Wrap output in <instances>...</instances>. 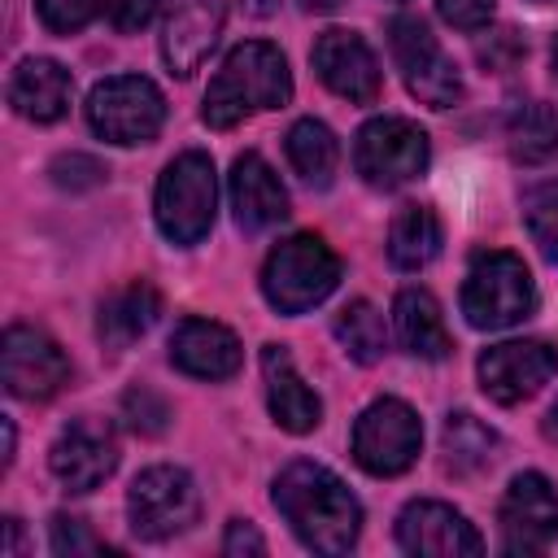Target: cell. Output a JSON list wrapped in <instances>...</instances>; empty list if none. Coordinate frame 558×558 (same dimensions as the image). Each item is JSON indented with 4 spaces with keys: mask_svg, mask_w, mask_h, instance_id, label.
<instances>
[{
    "mask_svg": "<svg viewBox=\"0 0 558 558\" xmlns=\"http://www.w3.org/2000/svg\"><path fill=\"white\" fill-rule=\"evenodd\" d=\"M52 475L70 488V493H92L96 484H105L118 466V445L109 436L105 423L96 418H74L70 427H61V436L52 440L48 453Z\"/></svg>",
    "mask_w": 558,
    "mask_h": 558,
    "instance_id": "cell-16",
    "label": "cell"
},
{
    "mask_svg": "<svg viewBox=\"0 0 558 558\" xmlns=\"http://www.w3.org/2000/svg\"><path fill=\"white\" fill-rule=\"evenodd\" d=\"M105 179V166L96 161V157H87V153H70V157H57L52 161V183L57 187H96Z\"/></svg>",
    "mask_w": 558,
    "mask_h": 558,
    "instance_id": "cell-34",
    "label": "cell"
},
{
    "mask_svg": "<svg viewBox=\"0 0 558 558\" xmlns=\"http://www.w3.org/2000/svg\"><path fill=\"white\" fill-rule=\"evenodd\" d=\"M536 310V283L523 257L514 253H475L466 283H462V314L480 331H501L523 323Z\"/></svg>",
    "mask_w": 558,
    "mask_h": 558,
    "instance_id": "cell-4",
    "label": "cell"
},
{
    "mask_svg": "<svg viewBox=\"0 0 558 558\" xmlns=\"http://www.w3.org/2000/svg\"><path fill=\"white\" fill-rule=\"evenodd\" d=\"M310 61H314L318 78H323L336 96H344V100H353V105H371V100L379 96L384 74H379V61H375L371 44H366L357 31H340V26L323 31V35L314 39Z\"/></svg>",
    "mask_w": 558,
    "mask_h": 558,
    "instance_id": "cell-14",
    "label": "cell"
},
{
    "mask_svg": "<svg viewBox=\"0 0 558 558\" xmlns=\"http://www.w3.org/2000/svg\"><path fill=\"white\" fill-rule=\"evenodd\" d=\"M392 323H397V340L405 353L427 357V362H440L449 353V331H445V318H440V305L432 301V292H423V288L397 292Z\"/></svg>",
    "mask_w": 558,
    "mask_h": 558,
    "instance_id": "cell-23",
    "label": "cell"
},
{
    "mask_svg": "<svg viewBox=\"0 0 558 558\" xmlns=\"http://www.w3.org/2000/svg\"><path fill=\"white\" fill-rule=\"evenodd\" d=\"M157 314H161L157 288L144 283V279H135V283L118 288L113 296H105V305L96 314V331H100V340L109 349H126V344H135L157 323Z\"/></svg>",
    "mask_w": 558,
    "mask_h": 558,
    "instance_id": "cell-22",
    "label": "cell"
},
{
    "mask_svg": "<svg viewBox=\"0 0 558 558\" xmlns=\"http://www.w3.org/2000/svg\"><path fill=\"white\" fill-rule=\"evenodd\" d=\"M288 96H292V70H288L283 52L266 39H248V44L231 48L227 61L218 65V74L209 78L201 118L214 131H227L257 109L288 105Z\"/></svg>",
    "mask_w": 558,
    "mask_h": 558,
    "instance_id": "cell-2",
    "label": "cell"
},
{
    "mask_svg": "<svg viewBox=\"0 0 558 558\" xmlns=\"http://www.w3.org/2000/svg\"><path fill=\"white\" fill-rule=\"evenodd\" d=\"M126 510H131L135 536L170 541L196 523L201 493L183 466H148L135 475V484L126 493Z\"/></svg>",
    "mask_w": 558,
    "mask_h": 558,
    "instance_id": "cell-10",
    "label": "cell"
},
{
    "mask_svg": "<svg viewBox=\"0 0 558 558\" xmlns=\"http://www.w3.org/2000/svg\"><path fill=\"white\" fill-rule=\"evenodd\" d=\"M549 57H554V78H558V39H554V52Z\"/></svg>",
    "mask_w": 558,
    "mask_h": 558,
    "instance_id": "cell-41",
    "label": "cell"
},
{
    "mask_svg": "<svg viewBox=\"0 0 558 558\" xmlns=\"http://www.w3.org/2000/svg\"><path fill=\"white\" fill-rule=\"evenodd\" d=\"M231 209L244 231H266L288 218V192L257 153H240L231 166Z\"/></svg>",
    "mask_w": 558,
    "mask_h": 558,
    "instance_id": "cell-20",
    "label": "cell"
},
{
    "mask_svg": "<svg viewBox=\"0 0 558 558\" xmlns=\"http://www.w3.org/2000/svg\"><path fill=\"white\" fill-rule=\"evenodd\" d=\"M4 554H17V519H4Z\"/></svg>",
    "mask_w": 558,
    "mask_h": 558,
    "instance_id": "cell-37",
    "label": "cell"
},
{
    "mask_svg": "<svg viewBox=\"0 0 558 558\" xmlns=\"http://www.w3.org/2000/svg\"><path fill=\"white\" fill-rule=\"evenodd\" d=\"M558 541V493L541 471H523L510 480L501 497V549L506 554H541Z\"/></svg>",
    "mask_w": 558,
    "mask_h": 558,
    "instance_id": "cell-12",
    "label": "cell"
},
{
    "mask_svg": "<svg viewBox=\"0 0 558 558\" xmlns=\"http://www.w3.org/2000/svg\"><path fill=\"white\" fill-rule=\"evenodd\" d=\"M493 9H497V0H436V13H440L449 26H458V31H480V26H488Z\"/></svg>",
    "mask_w": 558,
    "mask_h": 558,
    "instance_id": "cell-35",
    "label": "cell"
},
{
    "mask_svg": "<svg viewBox=\"0 0 558 558\" xmlns=\"http://www.w3.org/2000/svg\"><path fill=\"white\" fill-rule=\"evenodd\" d=\"M222 554L227 558H257V554H266V541H262V532L253 527V523H227V536H222Z\"/></svg>",
    "mask_w": 558,
    "mask_h": 558,
    "instance_id": "cell-36",
    "label": "cell"
},
{
    "mask_svg": "<svg viewBox=\"0 0 558 558\" xmlns=\"http://www.w3.org/2000/svg\"><path fill=\"white\" fill-rule=\"evenodd\" d=\"M475 371H480V388L497 405H514L532 397L541 384H549V375L558 371V349L545 340H501L480 353Z\"/></svg>",
    "mask_w": 558,
    "mask_h": 558,
    "instance_id": "cell-13",
    "label": "cell"
},
{
    "mask_svg": "<svg viewBox=\"0 0 558 558\" xmlns=\"http://www.w3.org/2000/svg\"><path fill=\"white\" fill-rule=\"evenodd\" d=\"M523 222H527V235L536 240V248L558 266V179L532 183L523 192Z\"/></svg>",
    "mask_w": 558,
    "mask_h": 558,
    "instance_id": "cell-29",
    "label": "cell"
},
{
    "mask_svg": "<svg viewBox=\"0 0 558 558\" xmlns=\"http://www.w3.org/2000/svg\"><path fill=\"white\" fill-rule=\"evenodd\" d=\"M52 554H61V558H78V554H109V549L92 536V527H87L83 519L57 514V519H52Z\"/></svg>",
    "mask_w": 558,
    "mask_h": 558,
    "instance_id": "cell-32",
    "label": "cell"
},
{
    "mask_svg": "<svg viewBox=\"0 0 558 558\" xmlns=\"http://www.w3.org/2000/svg\"><path fill=\"white\" fill-rule=\"evenodd\" d=\"M70 96H74L70 70L57 65V61H48V57L22 61L13 70V78H9V105L26 122H57V118H65Z\"/></svg>",
    "mask_w": 558,
    "mask_h": 558,
    "instance_id": "cell-21",
    "label": "cell"
},
{
    "mask_svg": "<svg viewBox=\"0 0 558 558\" xmlns=\"http://www.w3.org/2000/svg\"><path fill=\"white\" fill-rule=\"evenodd\" d=\"M336 340L344 344V353L362 366L379 362L384 349H388V327L379 318V310L371 301H349L340 314H336Z\"/></svg>",
    "mask_w": 558,
    "mask_h": 558,
    "instance_id": "cell-28",
    "label": "cell"
},
{
    "mask_svg": "<svg viewBox=\"0 0 558 558\" xmlns=\"http://www.w3.org/2000/svg\"><path fill=\"white\" fill-rule=\"evenodd\" d=\"M493 453H497V432H493V427H484V423H480L475 414H466V410L449 414V423H445V462H449L453 475H475V471H484V466L493 462Z\"/></svg>",
    "mask_w": 558,
    "mask_h": 558,
    "instance_id": "cell-27",
    "label": "cell"
},
{
    "mask_svg": "<svg viewBox=\"0 0 558 558\" xmlns=\"http://www.w3.org/2000/svg\"><path fill=\"white\" fill-rule=\"evenodd\" d=\"M0 379L9 397L22 401H48L65 388L70 379V362L57 349V340H48L35 327H9L0 340Z\"/></svg>",
    "mask_w": 558,
    "mask_h": 558,
    "instance_id": "cell-11",
    "label": "cell"
},
{
    "mask_svg": "<svg viewBox=\"0 0 558 558\" xmlns=\"http://www.w3.org/2000/svg\"><path fill=\"white\" fill-rule=\"evenodd\" d=\"M96 9H100V0H35V13H39V22H44L52 35H74V31H83Z\"/></svg>",
    "mask_w": 558,
    "mask_h": 558,
    "instance_id": "cell-31",
    "label": "cell"
},
{
    "mask_svg": "<svg viewBox=\"0 0 558 558\" xmlns=\"http://www.w3.org/2000/svg\"><path fill=\"white\" fill-rule=\"evenodd\" d=\"M283 148H288L292 170H296L310 187H327V183H331V174H336V166H340V144H336V135H331L327 122H318V118L292 122Z\"/></svg>",
    "mask_w": 558,
    "mask_h": 558,
    "instance_id": "cell-25",
    "label": "cell"
},
{
    "mask_svg": "<svg viewBox=\"0 0 558 558\" xmlns=\"http://www.w3.org/2000/svg\"><path fill=\"white\" fill-rule=\"evenodd\" d=\"M340 283V257L318 235H288L262 266V292L279 314H305L323 305Z\"/></svg>",
    "mask_w": 558,
    "mask_h": 558,
    "instance_id": "cell-3",
    "label": "cell"
},
{
    "mask_svg": "<svg viewBox=\"0 0 558 558\" xmlns=\"http://www.w3.org/2000/svg\"><path fill=\"white\" fill-rule=\"evenodd\" d=\"M122 418H126L140 436H157V432H166V423H170V405H166L153 388H131V392L122 397Z\"/></svg>",
    "mask_w": 558,
    "mask_h": 558,
    "instance_id": "cell-30",
    "label": "cell"
},
{
    "mask_svg": "<svg viewBox=\"0 0 558 558\" xmlns=\"http://www.w3.org/2000/svg\"><path fill=\"white\" fill-rule=\"evenodd\" d=\"M353 170L371 187H401L427 170V131L410 118H371L353 140Z\"/></svg>",
    "mask_w": 558,
    "mask_h": 558,
    "instance_id": "cell-9",
    "label": "cell"
},
{
    "mask_svg": "<svg viewBox=\"0 0 558 558\" xmlns=\"http://www.w3.org/2000/svg\"><path fill=\"white\" fill-rule=\"evenodd\" d=\"M248 9H253V13H270L275 4H270V0H248Z\"/></svg>",
    "mask_w": 558,
    "mask_h": 558,
    "instance_id": "cell-40",
    "label": "cell"
},
{
    "mask_svg": "<svg viewBox=\"0 0 558 558\" xmlns=\"http://www.w3.org/2000/svg\"><path fill=\"white\" fill-rule=\"evenodd\" d=\"M388 48H392V61H397L410 96H418L432 109H449L462 100V74L453 65V57L436 44V35L427 31L423 17H410V13L392 17Z\"/></svg>",
    "mask_w": 558,
    "mask_h": 558,
    "instance_id": "cell-6",
    "label": "cell"
},
{
    "mask_svg": "<svg viewBox=\"0 0 558 558\" xmlns=\"http://www.w3.org/2000/svg\"><path fill=\"white\" fill-rule=\"evenodd\" d=\"M418 445H423V423L397 397L371 401L353 423V462L366 475H401V471H410L414 458H418Z\"/></svg>",
    "mask_w": 558,
    "mask_h": 558,
    "instance_id": "cell-8",
    "label": "cell"
},
{
    "mask_svg": "<svg viewBox=\"0 0 558 558\" xmlns=\"http://www.w3.org/2000/svg\"><path fill=\"white\" fill-rule=\"evenodd\" d=\"M157 4L161 0H100V13L118 35H135L157 17Z\"/></svg>",
    "mask_w": 558,
    "mask_h": 558,
    "instance_id": "cell-33",
    "label": "cell"
},
{
    "mask_svg": "<svg viewBox=\"0 0 558 558\" xmlns=\"http://www.w3.org/2000/svg\"><path fill=\"white\" fill-rule=\"evenodd\" d=\"M275 510L288 519L296 541L314 554H349L362 532V506L340 475L318 462H288L275 475Z\"/></svg>",
    "mask_w": 558,
    "mask_h": 558,
    "instance_id": "cell-1",
    "label": "cell"
},
{
    "mask_svg": "<svg viewBox=\"0 0 558 558\" xmlns=\"http://www.w3.org/2000/svg\"><path fill=\"white\" fill-rule=\"evenodd\" d=\"M87 122L109 144H148L166 122V100L144 74H113L92 87Z\"/></svg>",
    "mask_w": 558,
    "mask_h": 558,
    "instance_id": "cell-7",
    "label": "cell"
},
{
    "mask_svg": "<svg viewBox=\"0 0 558 558\" xmlns=\"http://www.w3.org/2000/svg\"><path fill=\"white\" fill-rule=\"evenodd\" d=\"M440 253V218L427 205H405L388 227V262L397 270H423Z\"/></svg>",
    "mask_w": 558,
    "mask_h": 558,
    "instance_id": "cell-26",
    "label": "cell"
},
{
    "mask_svg": "<svg viewBox=\"0 0 558 558\" xmlns=\"http://www.w3.org/2000/svg\"><path fill=\"white\" fill-rule=\"evenodd\" d=\"M240 340L214 318H183L170 336V362L192 379H227L240 371Z\"/></svg>",
    "mask_w": 558,
    "mask_h": 558,
    "instance_id": "cell-18",
    "label": "cell"
},
{
    "mask_svg": "<svg viewBox=\"0 0 558 558\" xmlns=\"http://www.w3.org/2000/svg\"><path fill=\"white\" fill-rule=\"evenodd\" d=\"M262 375H266V401H270V414L283 432L292 436H305L318 427L323 418V401L314 397V388L296 375L292 366V353L283 344H266L262 349Z\"/></svg>",
    "mask_w": 558,
    "mask_h": 558,
    "instance_id": "cell-19",
    "label": "cell"
},
{
    "mask_svg": "<svg viewBox=\"0 0 558 558\" xmlns=\"http://www.w3.org/2000/svg\"><path fill=\"white\" fill-rule=\"evenodd\" d=\"M301 4H305L310 13H327V9H336L340 0H301Z\"/></svg>",
    "mask_w": 558,
    "mask_h": 558,
    "instance_id": "cell-39",
    "label": "cell"
},
{
    "mask_svg": "<svg viewBox=\"0 0 558 558\" xmlns=\"http://www.w3.org/2000/svg\"><path fill=\"white\" fill-rule=\"evenodd\" d=\"M222 35V0H174L161 26V57L170 74L187 78L205 65Z\"/></svg>",
    "mask_w": 558,
    "mask_h": 558,
    "instance_id": "cell-17",
    "label": "cell"
},
{
    "mask_svg": "<svg viewBox=\"0 0 558 558\" xmlns=\"http://www.w3.org/2000/svg\"><path fill=\"white\" fill-rule=\"evenodd\" d=\"M545 436H549V440H558V401H554V410L545 414Z\"/></svg>",
    "mask_w": 558,
    "mask_h": 558,
    "instance_id": "cell-38",
    "label": "cell"
},
{
    "mask_svg": "<svg viewBox=\"0 0 558 558\" xmlns=\"http://www.w3.org/2000/svg\"><path fill=\"white\" fill-rule=\"evenodd\" d=\"M506 144H510V157L523 166L549 161L558 153V109L541 100L514 105L506 113Z\"/></svg>",
    "mask_w": 558,
    "mask_h": 558,
    "instance_id": "cell-24",
    "label": "cell"
},
{
    "mask_svg": "<svg viewBox=\"0 0 558 558\" xmlns=\"http://www.w3.org/2000/svg\"><path fill=\"white\" fill-rule=\"evenodd\" d=\"M397 545L427 558H475L484 549L480 532L445 501H410L397 514Z\"/></svg>",
    "mask_w": 558,
    "mask_h": 558,
    "instance_id": "cell-15",
    "label": "cell"
},
{
    "mask_svg": "<svg viewBox=\"0 0 558 558\" xmlns=\"http://www.w3.org/2000/svg\"><path fill=\"white\" fill-rule=\"evenodd\" d=\"M214 209H218L214 161L205 153H179L161 170L157 196H153V214H157L161 235L170 244H196L214 227Z\"/></svg>",
    "mask_w": 558,
    "mask_h": 558,
    "instance_id": "cell-5",
    "label": "cell"
}]
</instances>
